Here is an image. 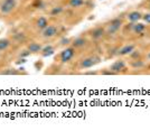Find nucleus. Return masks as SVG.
<instances>
[{"label": "nucleus", "instance_id": "9b49d317", "mask_svg": "<svg viewBox=\"0 0 150 131\" xmlns=\"http://www.w3.org/2000/svg\"><path fill=\"white\" fill-rule=\"evenodd\" d=\"M42 50H43L42 45L38 43H30L28 45V50L30 53H39V52H42Z\"/></svg>", "mask_w": 150, "mask_h": 131}, {"label": "nucleus", "instance_id": "4be33fe9", "mask_svg": "<svg viewBox=\"0 0 150 131\" xmlns=\"http://www.w3.org/2000/svg\"><path fill=\"white\" fill-rule=\"evenodd\" d=\"M29 54H30V52H29L28 50H24V53H21V54H20V57H26V56H28Z\"/></svg>", "mask_w": 150, "mask_h": 131}, {"label": "nucleus", "instance_id": "6ab92c4d", "mask_svg": "<svg viewBox=\"0 0 150 131\" xmlns=\"http://www.w3.org/2000/svg\"><path fill=\"white\" fill-rule=\"evenodd\" d=\"M131 66L133 69H141L144 66V63L142 61H138V59H134L133 62L131 63Z\"/></svg>", "mask_w": 150, "mask_h": 131}, {"label": "nucleus", "instance_id": "423d86ee", "mask_svg": "<svg viewBox=\"0 0 150 131\" xmlns=\"http://www.w3.org/2000/svg\"><path fill=\"white\" fill-rule=\"evenodd\" d=\"M57 33H58V29H57L56 26L48 25L46 28H44L42 30V36L44 38H52L54 36H56Z\"/></svg>", "mask_w": 150, "mask_h": 131}, {"label": "nucleus", "instance_id": "f257e3e1", "mask_svg": "<svg viewBox=\"0 0 150 131\" xmlns=\"http://www.w3.org/2000/svg\"><path fill=\"white\" fill-rule=\"evenodd\" d=\"M100 61H101V57L99 55H92V56L85 57L84 59H82L80 66H81V69H90V67H92L94 65H96L98 63H100Z\"/></svg>", "mask_w": 150, "mask_h": 131}, {"label": "nucleus", "instance_id": "39448f33", "mask_svg": "<svg viewBox=\"0 0 150 131\" xmlns=\"http://www.w3.org/2000/svg\"><path fill=\"white\" fill-rule=\"evenodd\" d=\"M125 67H127V64L123 59H119V61H115V62L113 63L112 65L110 66V71L113 72L114 74H118L120 72H122V71H125Z\"/></svg>", "mask_w": 150, "mask_h": 131}, {"label": "nucleus", "instance_id": "a211bd4d", "mask_svg": "<svg viewBox=\"0 0 150 131\" xmlns=\"http://www.w3.org/2000/svg\"><path fill=\"white\" fill-rule=\"evenodd\" d=\"M0 74L1 75H17V74H19V72L15 69H6V71H2Z\"/></svg>", "mask_w": 150, "mask_h": 131}, {"label": "nucleus", "instance_id": "20e7f679", "mask_svg": "<svg viewBox=\"0 0 150 131\" xmlns=\"http://www.w3.org/2000/svg\"><path fill=\"white\" fill-rule=\"evenodd\" d=\"M75 55V50L74 47H67L61 53V62L62 63H67L69 62Z\"/></svg>", "mask_w": 150, "mask_h": 131}, {"label": "nucleus", "instance_id": "f3484780", "mask_svg": "<svg viewBox=\"0 0 150 131\" xmlns=\"http://www.w3.org/2000/svg\"><path fill=\"white\" fill-rule=\"evenodd\" d=\"M13 39H15L17 43H21V42H24L26 39V35L24 33H18V34H16V35L13 36Z\"/></svg>", "mask_w": 150, "mask_h": 131}, {"label": "nucleus", "instance_id": "a878e982", "mask_svg": "<svg viewBox=\"0 0 150 131\" xmlns=\"http://www.w3.org/2000/svg\"><path fill=\"white\" fill-rule=\"evenodd\" d=\"M149 8H150V6H149Z\"/></svg>", "mask_w": 150, "mask_h": 131}, {"label": "nucleus", "instance_id": "9d476101", "mask_svg": "<svg viewBox=\"0 0 150 131\" xmlns=\"http://www.w3.org/2000/svg\"><path fill=\"white\" fill-rule=\"evenodd\" d=\"M48 26V20L47 18H45V17H39L37 19V21H36V27H37L38 29H44Z\"/></svg>", "mask_w": 150, "mask_h": 131}, {"label": "nucleus", "instance_id": "1a4fd4ad", "mask_svg": "<svg viewBox=\"0 0 150 131\" xmlns=\"http://www.w3.org/2000/svg\"><path fill=\"white\" fill-rule=\"evenodd\" d=\"M127 18H128L129 21H131V23H138L140 19H142V15H141V13H139V11H131V13H128Z\"/></svg>", "mask_w": 150, "mask_h": 131}, {"label": "nucleus", "instance_id": "6e6552de", "mask_svg": "<svg viewBox=\"0 0 150 131\" xmlns=\"http://www.w3.org/2000/svg\"><path fill=\"white\" fill-rule=\"evenodd\" d=\"M136 48V46L134 45H125L123 47H121L119 50H118V55H121V56H125V55H129V54H131L132 52Z\"/></svg>", "mask_w": 150, "mask_h": 131}, {"label": "nucleus", "instance_id": "f03ea898", "mask_svg": "<svg viewBox=\"0 0 150 131\" xmlns=\"http://www.w3.org/2000/svg\"><path fill=\"white\" fill-rule=\"evenodd\" d=\"M17 6V0H4L0 6V11L4 15H8L13 11Z\"/></svg>", "mask_w": 150, "mask_h": 131}, {"label": "nucleus", "instance_id": "ddd939ff", "mask_svg": "<svg viewBox=\"0 0 150 131\" xmlns=\"http://www.w3.org/2000/svg\"><path fill=\"white\" fill-rule=\"evenodd\" d=\"M54 47L52 46V45H47V46H45L44 48L42 50V54H43V56L47 57V56H50V55H53L54 54Z\"/></svg>", "mask_w": 150, "mask_h": 131}, {"label": "nucleus", "instance_id": "4468645a", "mask_svg": "<svg viewBox=\"0 0 150 131\" xmlns=\"http://www.w3.org/2000/svg\"><path fill=\"white\" fill-rule=\"evenodd\" d=\"M144 29H146V25L141 24V23H137V24H132V30L134 31L136 34H141L144 33Z\"/></svg>", "mask_w": 150, "mask_h": 131}, {"label": "nucleus", "instance_id": "393cba45", "mask_svg": "<svg viewBox=\"0 0 150 131\" xmlns=\"http://www.w3.org/2000/svg\"><path fill=\"white\" fill-rule=\"evenodd\" d=\"M147 58H148V59H149V61H150V52H149V53H148V55H147Z\"/></svg>", "mask_w": 150, "mask_h": 131}, {"label": "nucleus", "instance_id": "dca6fc26", "mask_svg": "<svg viewBox=\"0 0 150 131\" xmlns=\"http://www.w3.org/2000/svg\"><path fill=\"white\" fill-rule=\"evenodd\" d=\"M84 4H85L84 0H69V7H72V8H80V7H82Z\"/></svg>", "mask_w": 150, "mask_h": 131}, {"label": "nucleus", "instance_id": "f8f14e48", "mask_svg": "<svg viewBox=\"0 0 150 131\" xmlns=\"http://www.w3.org/2000/svg\"><path fill=\"white\" fill-rule=\"evenodd\" d=\"M73 47L74 48H77V47H83L85 44H86V39L83 37H77L75 38L74 40H73Z\"/></svg>", "mask_w": 150, "mask_h": 131}, {"label": "nucleus", "instance_id": "412c9836", "mask_svg": "<svg viewBox=\"0 0 150 131\" xmlns=\"http://www.w3.org/2000/svg\"><path fill=\"white\" fill-rule=\"evenodd\" d=\"M142 19H144L147 24H150V13H147L146 15H144V16H142Z\"/></svg>", "mask_w": 150, "mask_h": 131}, {"label": "nucleus", "instance_id": "b1692460", "mask_svg": "<svg viewBox=\"0 0 150 131\" xmlns=\"http://www.w3.org/2000/svg\"><path fill=\"white\" fill-rule=\"evenodd\" d=\"M102 74H106V75H113L114 73L113 72H111L110 69L109 71H102Z\"/></svg>", "mask_w": 150, "mask_h": 131}, {"label": "nucleus", "instance_id": "aec40b11", "mask_svg": "<svg viewBox=\"0 0 150 131\" xmlns=\"http://www.w3.org/2000/svg\"><path fill=\"white\" fill-rule=\"evenodd\" d=\"M63 11V7H54L50 10V16H58Z\"/></svg>", "mask_w": 150, "mask_h": 131}, {"label": "nucleus", "instance_id": "7ed1b4c3", "mask_svg": "<svg viewBox=\"0 0 150 131\" xmlns=\"http://www.w3.org/2000/svg\"><path fill=\"white\" fill-rule=\"evenodd\" d=\"M122 26V20L120 18H114L110 21V24L108 25L105 29V33L109 34V35H112V34H115L117 31L120 29V27Z\"/></svg>", "mask_w": 150, "mask_h": 131}, {"label": "nucleus", "instance_id": "5701e85b", "mask_svg": "<svg viewBox=\"0 0 150 131\" xmlns=\"http://www.w3.org/2000/svg\"><path fill=\"white\" fill-rule=\"evenodd\" d=\"M69 43V38H63L62 40H61V44H62V45H67Z\"/></svg>", "mask_w": 150, "mask_h": 131}, {"label": "nucleus", "instance_id": "2eb2a0df", "mask_svg": "<svg viewBox=\"0 0 150 131\" xmlns=\"http://www.w3.org/2000/svg\"><path fill=\"white\" fill-rule=\"evenodd\" d=\"M9 46H10V40H9L8 38H2V39H0V52L6 50Z\"/></svg>", "mask_w": 150, "mask_h": 131}, {"label": "nucleus", "instance_id": "0eeeda50", "mask_svg": "<svg viewBox=\"0 0 150 131\" xmlns=\"http://www.w3.org/2000/svg\"><path fill=\"white\" fill-rule=\"evenodd\" d=\"M104 34H105V29L104 28L96 27V28H94L93 30H91L90 36L93 38V39H100V38H102L104 36Z\"/></svg>", "mask_w": 150, "mask_h": 131}]
</instances>
